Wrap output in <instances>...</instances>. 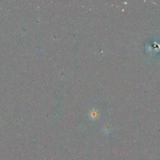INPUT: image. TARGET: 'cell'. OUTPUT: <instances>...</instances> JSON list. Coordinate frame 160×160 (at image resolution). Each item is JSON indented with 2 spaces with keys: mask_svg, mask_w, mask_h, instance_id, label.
Returning <instances> with one entry per match:
<instances>
[{
  "mask_svg": "<svg viewBox=\"0 0 160 160\" xmlns=\"http://www.w3.org/2000/svg\"><path fill=\"white\" fill-rule=\"evenodd\" d=\"M111 128L109 126H106L105 127H104L103 131L105 132V133H106V134H108V133H110V132L111 131Z\"/></svg>",
  "mask_w": 160,
  "mask_h": 160,
  "instance_id": "1",
  "label": "cell"
}]
</instances>
